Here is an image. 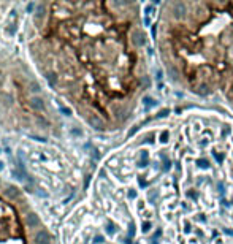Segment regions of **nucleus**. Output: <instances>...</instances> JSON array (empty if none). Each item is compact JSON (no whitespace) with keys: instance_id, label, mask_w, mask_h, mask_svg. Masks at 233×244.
Segmentation results:
<instances>
[{"instance_id":"8","label":"nucleus","mask_w":233,"mask_h":244,"mask_svg":"<svg viewBox=\"0 0 233 244\" xmlns=\"http://www.w3.org/2000/svg\"><path fill=\"white\" fill-rule=\"evenodd\" d=\"M149 227H151V225H149V222H146V224L143 225V231H148V230H149Z\"/></svg>"},{"instance_id":"2","label":"nucleus","mask_w":233,"mask_h":244,"mask_svg":"<svg viewBox=\"0 0 233 244\" xmlns=\"http://www.w3.org/2000/svg\"><path fill=\"white\" fill-rule=\"evenodd\" d=\"M30 105H32V108H35L37 111H43V109H44V103H43V100L40 99V97H34V99L30 100Z\"/></svg>"},{"instance_id":"7","label":"nucleus","mask_w":233,"mask_h":244,"mask_svg":"<svg viewBox=\"0 0 233 244\" xmlns=\"http://www.w3.org/2000/svg\"><path fill=\"white\" fill-rule=\"evenodd\" d=\"M167 138H168V132H163L162 133V141H167Z\"/></svg>"},{"instance_id":"5","label":"nucleus","mask_w":233,"mask_h":244,"mask_svg":"<svg viewBox=\"0 0 233 244\" xmlns=\"http://www.w3.org/2000/svg\"><path fill=\"white\" fill-rule=\"evenodd\" d=\"M7 195H8V197H11V198H14V197H18V189L16 187H8L7 189Z\"/></svg>"},{"instance_id":"11","label":"nucleus","mask_w":233,"mask_h":244,"mask_svg":"<svg viewBox=\"0 0 233 244\" xmlns=\"http://www.w3.org/2000/svg\"><path fill=\"white\" fill-rule=\"evenodd\" d=\"M62 111H64L65 114H70V109H67V108H64V106H62Z\"/></svg>"},{"instance_id":"1","label":"nucleus","mask_w":233,"mask_h":244,"mask_svg":"<svg viewBox=\"0 0 233 244\" xmlns=\"http://www.w3.org/2000/svg\"><path fill=\"white\" fill-rule=\"evenodd\" d=\"M35 244H49V235L46 231H38L35 235Z\"/></svg>"},{"instance_id":"4","label":"nucleus","mask_w":233,"mask_h":244,"mask_svg":"<svg viewBox=\"0 0 233 244\" xmlns=\"http://www.w3.org/2000/svg\"><path fill=\"white\" fill-rule=\"evenodd\" d=\"M46 79L49 81V84H56L57 83V76H56V73H48V75H46Z\"/></svg>"},{"instance_id":"9","label":"nucleus","mask_w":233,"mask_h":244,"mask_svg":"<svg viewBox=\"0 0 233 244\" xmlns=\"http://www.w3.org/2000/svg\"><path fill=\"white\" fill-rule=\"evenodd\" d=\"M200 166H208V162H205V160H198Z\"/></svg>"},{"instance_id":"10","label":"nucleus","mask_w":233,"mask_h":244,"mask_svg":"<svg viewBox=\"0 0 233 244\" xmlns=\"http://www.w3.org/2000/svg\"><path fill=\"white\" fill-rule=\"evenodd\" d=\"M101 241H103L101 236H97V238H95V242H101Z\"/></svg>"},{"instance_id":"6","label":"nucleus","mask_w":233,"mask_h":244,"mask_svg":"<svg viewBox=\"0 0 233 244\" xmlns=\"http://www.w3.org/2000/svg\"><path fill=\"white\" fill-rule=\"evenodd\" d=\"M43 11H44V7H43V5H40V7H38V11H37V16H38V18H41V16L44 14Z\"/></svg>"},{"instance_id":"3","label":"nucleus","mask_w":233,"mask_h":244,"mask_svg":"<svg viewBox=\"0 0 233 244\" xmlns=\"http://www.w3.org/2000/svg\"><path fill=\"white\" fill-rule=\"evenodd\" d=\"M25 221H27V225H29V227H32V228H34L35 225H38V224H40L38 217H37L35 214H29L27 217H25Z\"/></svg>"}]
</instances>
